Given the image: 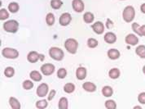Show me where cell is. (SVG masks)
Returning a JSON list of instances; mask_svg holds the SVG:
<instances>
[{"label": "cell", "mask_w": 145, "mask_h": 109, "mask_svg": "<svg viewBox=\"0 0 145 109\" xmlns=\"http://www.w3.org/2000/svg\"><path fill=\"white\" fill-rule=\"evenodd\" d=\"M41 71L44 75H52L55 71V66L51 63H45L41 67Z\"/></svg>", "instance_id": "obj_6"}, {"label": "cell", "mask_w": 145, "mask_h": 109, "mask_svg": "<svg viewBox=\"0 0 145 109\" xmlns=\"http://www.w3.org/2000/svg\"><path fill=\"white\" fill-rule=\"evenodd\" d=\"M48 89H49V87H48V85L46 84H45V83L41 84L37 88V95L40 97V98L46 97L47 93H48Z\"/></svg>", "instance_id": "obj_7"}, {"label": "cell", "mask_w": 145, "mask_h": 109, "mask_svg": "<svg viewBox=\"0 0 145 109\" xmlns=\"http://www.w3.org/2000/svg\"><path fill=\"white\" fill-rule=\"evenodd\" d=\"M138 101L141 104H145V92L140 93L138 96Z\"/></svg>", "instance_id": "obj_36"}, {"label": "cell", "mask_w": 145, "mask_h": 109, "mask_svg": "<svg viewBox=\"0 0 145 109\" xmlns=\"http://www.w3.org/2000/svg\"><path fill=\"white\" fill-rule=\"evenodd\" d=\"M72 6L76 13H82L84 11V3L82 0H72Z\"/></svg>", "instance_id": "obj_8"}, {"label": "cell", "mask_w": 145, "mask_h": 109, "mask_svg": "<svg viewBox=\"0 0 145 109\" xmlns=\"http://www.w3.org/2000/svg\"><path fill=\"white\" fill-rule=\"evenodd\" d=\"M49 55L52 59L56 60V61H61L64 58L65 54H64L63 50L59 48L52 47L49 50Z\"/></svg>", "instance_id": "obj_4"}, {"label": "cell", "mask_w": 145, "mask_h": 109, "mask_svg": "<svg viewBox=\"0 0 145 109\" xmlns=\"http://www.w3.org/2000/svg\"><path fill=\"white\" fill-rule=\"evenodd\" d=\"M19 23L16 20H9L3 24V30L9 33H16L18 30Z\"/></svg>", "instance_id": "obj_3"}, {"label": "cell", "mask_w": 145, "mask_h": 109, "mask_svg": "<svg viewBox=\"0 0 145 109\" xmlns=\"http://www.w3.org/2000/svg\"><path fill=\"white\" fill-rule=\"evenodd\" d=\"M62 4H63V3L61 2V0H52L51 1V7L56 10L59 9L62 6Z\"/></svg>", "instance_id": "obj_27"}, {"label": "cell", "mask_w": 145, "mask_h": 109, "mask_svg": "<svg viewBox=\"0 0 145 109\" xmlns=\"http://www.w3.org/2000/svg\"><path fill=\"white\" fill-rule=\"evenodd\" d=\"M87 45L88 47L91 48H96L98 46V41L95 39H93V38H90L88 40H87Z\"/></svg>", "instance_id": "obj_29"}, {"label": "cell", "mask_w": 145, "mask_h": 109, "mask_svg": "<svg viewBox=\"0 0 145 109\" xmlns=\"http://www.w3.org/2000/svg\"><path fill=\"white\" fill-rule=\"evenodd\" d=\"M8 9H9L10 13H17L18 10H19V4H18L17 3H16V2H12V3H11L8 5Z\"/></svg>", "instance_id": "obj_23"}, {"label": "cell", "mask_w": 145, "mask_h": 109, "mask_svg": "<svg viewBox=\"0 0 145 109\" xmlns=\"http://www.w3.org/2000/svg\"><path fill=\"white\" fill-rule=\"evenodd\" d=\"M2 55L7 59H16L19 57V52L12 48H4L2 51Z\"/></svg>", "instance_id": "obj_5"}, {"label": "cell", "mask_w": 145, "mask_h": 109, "mask_svg": "<svg viewBox=\"0 0 145 109\" xmlns=\"http://www.w3.org/2000/svg\"><path fill=\"white\" fill-rule=\"evenodd\" d=\"M14 74H15V70L12 67H7L4 70V75H6L7 77H8V78L12 77Z\"/></svg>", "instance_id": "obj_30"}, {"label": "cell", "mask_w": 145, "mask_h": 109, "mask_svg": "<svg viewBox=\"0 0 145 109\" xmlns=\"http://www.w3.org/2000/svg\"><path fill=\"white\" fill-rule=\"evenodd\" d=\"M143 72H144V74L145 75V66H144V67H143Z\"/></svg>", "instance_id": "obj_41"}, {"label": "cell", "mask_w": 145, "mask_h": 109, "mask_svg": "<svg viewBox=\"0 0 145 109\" xmlns=\"http://www.w3.org/2000/svg\"><path fill=\"white\" fill-rule=\"evenodd\" d=\"M125 43L127 44H130L132 46H135L138 43V38L134 34H129L128 35H126L125 39Z\"/></svg>", "instance_id": "obj_11"}, {"label": "cell", "mask_w": 145, "mask_h": 109, "mask_svg": "<svg viewBox=\"0 0 145 109\" xmlns=\"http://www.w3.org/2000/svg\"><path fill=\"white\" fill-rule=\"evenodd\" d=\"M105 108H107L108 109H116L117 108V104H116V102L115 101H113V100H111V99H109V100H107L105 102Z\"/></svg>", "instance_id": "obj_31"}, {"label": "cell", "mask_w": 145, "mask_h": 109, "mask_svg": "<svg viewBox=\"0 0 145 109\" xmlns=\"http://www.w3.org/2000/svg\"><path fill=\"white\" fill-rule=\"evenodd\" d=\"M140 10H141V12H142L143 13L145 14V3H143V4L141 5V7H140Z\"/></svg>", "instance_id": "obj_39"}, {"label": "cell", "mask_w": 145, "mask_h": 109, "mask_svg": "<svg viewBox=\"0 0 145 109\" xmlns=\"http://www.w3.org/2000/svg\"><path fill=\"white\" fill-rule=\"evenodd\" d=\"M94 15H93L91 13H90V12H87L86 13L83 15V20L87 23V24H89V23H92L93 20H94Z\"/></svg>", "instance_id": "obj_22"}, {"label": "cell", "mask_w": 145, "mask_h": 109, "mask_svg": "<svg viewBox=\"0 0 145 109\" xmlns=\"http://www.w3.org/2000/svg\"><path fill=\"white\" fill-rule=\"evenodd\" d=\"M40 57H41V54H38L37 52H35V51L30 52V53L28 54V56H27L28 61H29V62H31V63H35V62H37V61L40 59Z\"/></svg>", "instance_id": "obj_12"}, {"label": "cell", "mask_w": 145, "mask_h": 109, "mask_svg": "<svg viewBox=\"0 0 145 109\" xmlns=\"http://www.w3.org/2000/svg\"><path fill=\"white\" fill-rule=\"evenodd\" d=\"M64 90L65 93L68 94H71L74 90H75V85L72 83H67L64 86Z\"/></svg>", "instance_id": "obj_25"}, {"label": "cell", "mask_w": 145, "mask_h": 109, "mask_svg": "<svg viewBox=\"0 0 145 109\" xmlns=\"http://www.w3.org/2000/svg\"><path fill=\"white\" fill-rule=\"evenodd\" d=\"M33 87V83L31 81H29V80H26L25 81L23 82V88L26 90H29L31 89Z\"/></svg>", "instance_id": "obj_32"}, {"label": "cell", "mask_w": 145, "mask_h": 109, "mask_svg": "<svg viewBox=\"0 0 145 109\" xmlns=\"http://www.w3.org/2000/svg\"><path fill=\"white\" fill-rule=\"evenodd\" d=\"M140 33L141 36H145V25L140 26Z\"/></svg>", "instance_id": "obj_38"}, {"label": "cell", "mask_w": 145, "mask_h": 109, "mask_svg": "<svg viewBox=\"0 0 145 109\" xmlns=\"http://www.w3.org/2000/svg\"><path fill=\"white\" fill-rule=\"evenodd\" d=\"M55 21H56V18H55V16L53 15V13H48L46 15V22L48 26H53Z\"/></svg>", "instance_id": "obj_26"}, {"label": "cell", "mask_w": 145, "mask_h": 109, "mask_svg": "<svg viewBox=\"0 0 145 109\" xmlns=\"http://www.w3.org/2000/svg\"><path fill=\"white\" fill-rule=\"evenodd\" d=\"M48 105V102L46 99H42V100H39L36 102V108L39 109H44L46 108Z\"/></svg>", "instance_id": "obj_28"}, {"label": "cell", "mask_w": 145, "mask_h": 109, "mask_svg": "<svg viewBox=\"0 0 145 109\" xmlns=\"http://www.w3.org/2000/svg\"><path fill=\"white\" fill-rule=\"evenodd\" d=\"M67 75V71L65 68H59L57 71V76L59 79H65Z\"/></svg>", "instance_id": "obj_34"}, {"label": "cell", "mask_w": 145, "mask_h": 109, "mask_svg": "<svg viewBox=\"0 0 145 109\" xmlns=\"http://www.w3.org/2000/svg\"><path fill=\"white\" fill-rule=\"evenodd\" d=\"M132 29H133V30L135 31V33H136V34L139 35L140 37H142L141 36V33H140V26L138 25V23H136V22H134L133 24H132Z\"/></svg>", "instance_id": "obj_35"}, {"label": "cell", "mask_w": 145, "mask_h": 109, "mask_svg": "<svg viewBox=\"0 0 145 109\" xmlns=\"http://www.w3.org/2000/svg\"><path fill=\"white\" fill-rule=\"evenodd\" d=\"M102 94H103V95L105 96V97H107V98H108V97H111L112 95V94H113V89L111 86H105L103 89H102Z\"/></svg>", "instance_id": "obj_19"}, {"label": "cell", "mask_w": 145, "mask_h": 109, "mask_svg": "<svg viewBox=\"0 0 145 109\" xmlns=\"http://www.w3.org/2000/svg\"><path fill=\"white\" fill-rule=\"evenodd\" d=\"M78 47V43L74 39H68L65 43V48L71 54H75L77 53Z\"/></svg>", "instance_id": "obj_2"}, {"label": "cell", "mask_w": 145, "mask_h": 109, "mask_svg": "<svg viewBox=\"0 0 145 109\" xmlns=\"http://www.w3.org/2000/svg\"><path fill=\"white\" fill-rule=\"evenodd\" d=\"M120 74H121L120 73V70L118 68H112L109 71V72H108L109 77L111 79H113V80L118 79L119 76H120Z\"/></svg>", "instance_id": "obj_20"}, {"label": "cell", "mask_w": 145, "mask_h": 109, "mask_svg": "<svg viewBox=\"0 0 145 109\" xmlns=\"http://www.w3.org/2000/svg\"><path fill=\"white\" fill-rule=\"evenodd\" d=\"M59 109H67L69 107V103H68V99L63 97L59 99V105H58Z\"/></svg>", "instance_id": "obj_24"}, {"label": "cell", "mask_w": 145, "mask_h": 109, "mask_svg": "<svg viewBox=\"0 0 145 109\" xmlns=\"http://www.w3.org/2000/svg\"><path fill=\"white\" fill-rule=\"evenodd\" d=\"M91 27H92L94 32L97 34H103L105 31V26L101 21H96L91 26Z\"/></svg>", "instance_id": "obj_10"}, {"label": "cell", "mask_w": 145, "mask_h": 109, "mask_svg": "<svg viewBox=\"0 0 145 109\" xmlns=\"http://www.w3.org/2000/svg\"><path fill=\"white\" fill-rule=\"evenodd\" d=\"M82 88L87 92L92 93V92H95L96 90V85L91 82H85L82 85Z\"/></svg>", "instance_id": "obj_16"}, {"label": "cell", "mask_w": 145, "mask_h": 109, "mask_svg": "<svg viewBox=\"0 0 145 109\" xmlns=\"http://www.w3.org/2000/svg\"><path fill=\"white\" fill-rule=\"evenodd\" d=\"M56 90H52L51 92H50V94H48V101H51V100H52L53 98L55 97L56 95Z\"/></svg>", "instance_id": "obj_37"}, {"label": "cell", "mask_w": 145, "mask_h": 109, "mask_svg": "<svg viewBox=\"0 0 145 109\" xmlns=\"http://www.w3.org/2000/svg\"><path fill=\"white\" fill-rule=\"evenodd\" d=\"M71 20H72V17H71V15L69 13H63L60 16L59 21L60 26H68V25L71 22Z\"/></svg>", "instance_id": "obj_9"}, {"label": "cell", "mask_w": 145, "mask_h": 109, "mask_svg": "<svg viewBox=\"0 0 145 109\" xmlns=\"http://www.w3.org/2000/svg\"><path fill=\"white\" fill-rule=\"evenodd\" d=\"M134 108H135H135H139V109H141V108H141L140 106H135V107Z\"/></svg>", "instance_id": "obj_40"}, {"label": "cell", "mask_w": 145, "mask_h": 109, "mask_svg": "<svg viewBox=\"0 0 145 109\" xmlns=\"http://www.w3.org/2000/svg\"><path fill=\"white\" fill-rule=\"evenodd\" d=\"M104 40L105 41L107 44H114L116 40H117V36L116 34L112 32H108L107 34H105V37H104Z\"/></svg>", "instance_id": "obj_13"}, {"label": "cell", "mask_w": 145, "mask_h": 109, "mask_svg": "<svg viewBox=\"0 0 145 109\" xmlns=\"http://www.w3.org/2000/svg\"><path fill=\"white\" fill-rule=\"evenodd\" d=\"M8 17H9V13H8V12L6 9L3 8V9L0 10V20H6V19L8 18Z\"/></svg>", "instance_id": "obj_33"}, {"label": "cell", "mask_w": 145, "mask_h": 109, "mask_svg": "<svg viewBox=\"0 0 145 109\" xmlns=\"http://www.w3.org/2000/svg\"><path fill=\"white\" fill-rule=\"evenodd\" d=\"M76 76H77V79L80 80V81H82L86 78V69L85 67H78L76 71Z\"/></svg>", "instance_id": "obj_14"}, {"label": "cell", "mask_w": 145, "mask_h": 109, "mask_svg": "<svg viewBox=\"0 0 145 109\" xmlns=\"http://www.w3.org/2000/svg\"><path fill=\"white\" fill-rule=\"evenodd\" d=\"M135 11L132 6H127L124 8L122 13V17L125 22L127 23L131 22L135 19Z\"/></svg>", "instance_id": "obj_1"}, {"label": "cell", "mask_w": 145, "mask_h": 109, "mask_svg": "<svg viewBox=\"0 0 145 109\" xmlns=\"http://www.w3.org/2000/svg\"><path fill=\"white\" fill-rule=\"evenodd\" d=\"M108 57L112 60H117L120 57V52L116 48H111L108 51Z\"/></svg>", "instance_id": "obj_15"}, {"label": "cell", "mask_w": 145, "mask_h": 109, "mask_svg": "<svg viewBox=\"0 0 145 109\" xmlns=\"http://www.w3.org/2000/svg\"><path fill=\"white\" fill-rule=\"evenodd\" d=\"M9 104L11 106V108L12 109H20V102L14 97H11L9 98Z\"/></svg>", "instance_id": "obj_17"}, {"label": "cell", "mask_w": 145, "mask_h": 109, "mask_svg": "<svg viewBox=\"0 0 145 109\" xmlns=\"http://www.w3.org/2000/svg\"><path fill=\"white\" fill-rule=\"evenodd\" d=\"M135 53L141 58H145V45H139L135 49Z\"/></svg>", "instance_id": "obj_21"}, {"label": "cell", "mask_w": 145, "mask_h": 109, "mask_svg": "<svg viewBox=\"0 0 145 109\" xmlns=\"http://www.w3.org/2000/svg\"><path fill=\"white\" fill-rule=\"evenodd\" d=\"M29 76H30V78L33 80V81L36 82L40 81H42V75L40 74L39 71H31L30 74H29Z\"/></svg>", "instance_id": "obj_18"}]
</instances>
